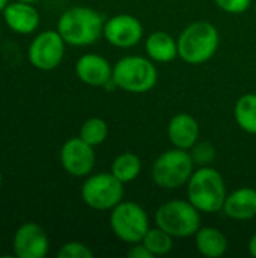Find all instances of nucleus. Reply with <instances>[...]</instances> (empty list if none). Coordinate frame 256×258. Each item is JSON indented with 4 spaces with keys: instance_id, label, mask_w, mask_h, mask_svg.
<instances>
[{
    "instance_id": "1",
    "label": "nucleus",
    "mask_w": 256,
    "mask_h": 258,
    "mask_svg": "<svg viewBox=\"0 0 256 258\" xmlns=\"http://www.w3.org/2000/svg\"><path fill=\"white\" fill-rule=\"evenodd\" d=\"M104 23L98 11L86 6H72L59 17L56 30L68 45L86 47L103 36Z\"/></svg>"
},
{
    "instance_id": "2",
    "label": "nucleus",
    "mask_w": 256,
    "mask_h": 258,
    "mask_svg": "<svg viewBox=\"0 0 256 258\" xmlns=\"http://www.w3.org/2000/svg\"><path fill=\"white\" fill-rule=\"evenodd\" d=\"M226 195L225 180L213 166H199L187 183V200L201 213L213 215L220 212Z\"/></svg>"
},
{
    "instance_id": "3",
    "label": "nucleus",
    "mask_w": 256,
    "mask_h": 258,
    "mask_svg": "<svg viewBox=\"0 0 256 258\" xmlns=\"http://www.w3.org/2000/svg\"><path fill=\"white\" fill-rule=\"evenodd\" d=\"M177 41L178 57L189 65H201L217 53L220 35L213 23L195 21L183 29Z\"/></svg>"
},
{
    "instance_id": "4",
    "label": "nucleus",
    "mask_w": 256,
    "mask_h": 258,
    "mask_svg": "<svg viewBox=\"0 0 256 258\" xmlns=\"http://www.w3.org/2000/svg\"><path fill=\"white\" fill-rule=\"evenodd\" d=\"M154 221L174 239H187L201 228V212L189 200H170L157 209Z\"/></svg>"
},
{
    "instance_id": "5",
    "label": "nucleus",
    "mask_w": 256,
    "mask_h": 258,
    "mask_svg": "<svg viewBox=\"0 0 256 258\" xmlns=\"http://www.w3.org/2000/svg\"><path fill=\"white\" fill-rule=\"evenodd\" d=\"M112 77L119 89L130 94H145L157 85L158 71L149 57L125 56L113 65Z\"/></svg>"
},
{
    "instance_id": "6",
    "label": "nucleus",
    "mask_w": 256,
    "mask_h": 258,
    "mask_svg": "<svg viewBox=\"0 0 256 258\" xmlns=\"http://www.w3.org/2000/svg\"><path fill=\"white\" fill-rule=\"evenodd\" d=\"M195 172V162L189 150L175 148L161 153L152 163L151 175L154 183L167 190H177L187 186Z\"/></svg>"
},
{
    "instance_id": "7",
    "label": "nucleus",
    "mask_w": 256,
    "mask_h": 258,
    "mask_svg": "<svg viewBox=\"0 0 256 258\" xmlns=\"http://www.w3.org/2000/svg\"><path fill=\"white\" fill-rule=\"evenodd\" d=\"M110 228L119 240L134 245L142 242L148 233L149 218L140 204L133 201H121L112 209Z\"/></svg>"
},
{
    "instance_id": "8",
    "label": "nucleus",
    "mask_w": 256,
    "mask_h": 258,
    "mask_svg": "<svg viewBox=\"0 0 256 258\" xmlns=\"http://www.w3.org/2000/svg\"><path fill=\"white\" fill-rule=\"evenodd\" d=\"M81 200L94 210H112L124 201V183L112 172H100L88 175L81 184Z\"/></svg>"
},
{
    "instance_id": "9",
    "label": "nucleus",
    "mask_w": 256,
    "mask_h": 258,
    "mask_svg": "<svg viewBox=\"0 0 256 258\" xmlns=\"http://www.w3.org/2000/svg\"><path fill=\"white\" fill-rule=\"evenodd\" d=\"M66 42L57 30H44L38 33L27 50V57L32 67L41 71L57 68L65 56Z\"/></svg>"
},
{
    "instance_id": "10",
    "label": "nucleus",
    "mask_w": 256,
    "mask_h": 258,
    "mask_svg": "<svg viewBox=\"0 0 256 258\" xmlns=\"http://www.w3.org/2000/svg\"><path fill=\"white\" fill-rule=\"evenodd\" d=\"M95 147L84 142L80 136L68 139L60 148V163L65 172L72 177H88L95 166Z\"/></svg>"
},
{
    "instance_id": "11",
    "label": "nucleus",
    "mask_w": 256,
    "mask_h": 258,
    "mask_svg": "<svg viewBox=\"0 0 256 258\" xmlns=\"http://www.w3.org/2000/svg\"><path fill=\"white\" fill-rule=\"evenodd\" d=\"M103 36L113 47L130 48L142 41L143 26L140 20L131 14H118L104 23Z\"/></svg>"
},
{
    "instance_id": "12",
    "label": "nucleus",
    "mask_w": 256,
    "mask_h": 258,
    "mask_svg": "<svg viewBox=\"0 0 256 258\" xmlns=\"http://www.w3.org/2000/svg\"><path fill=\"white\" fill-rule=\"evenodd\" d=\"M50 242L42 227L35 222L20 225L14 234L12 251L17 258H44L48 254Z\"/></svg>"
},
{
    "instance_id": "13",
    "label": "nucleus",
    "mask_w": 256,
    "mask_h": 258,
    "mask_svg": "<svg viewBox=\"0 0 256 258\" xmlns=\"http://www.w3.org/2000/svg\"><path fill=\"white\" fill-rule=\"evenodd\" d=\"M75 76L78 80L88 86H101L112 79L113 76V65L100 54L86 53L80 56L75 62Z\"/></svg>"
},
{
    "instance_id": "14",
    "label": "nucleus",
    "mask_w": 256,
    "mask_h": 258,
    "mask_svg": "<svg viewBox=\"0 0 256 258\" xmlns=\"http://www.w3.org/2000/svg\"><path fill=\"white\" fill-rule=\"evenodd\" d=\"M3 20L6 26L20 35H30L33 33L38 26H39V12L33 6V3H26V2H18L15 0L14 3H8L6 8L3 9Z\"/></svg>"
},
{
    "instance_id": "15",
    "label": "nucleus",
    "mask_w": 256,
    "mask_h": 258,
    "mask_svg": "<svg viewBox=\"0 0 256 258\" xmlns=\"http://www.w3.org/2000/svg\"><path fill=\"white\" fill-rule=\"evenodd\" d=\"M167 138L175 148L192 150L199 139V124L190 113H177L169 121Z\"/></svg>"
},
{
    "instance_id": "16",
    "label": "nucleus",
    "mask_w": 256,
    "mask_h": 258,
    "mask_svg": "<svg viewBox=\"0 0 256 258\" xmlns=\"http://www.w3.org/2000/svg\"><path fill=\"white\" fill-rule=\"evenodd\" d=\"M222 212L234 221H250L256 216V189L240 187L226 195Z\"/></svg>"
},
{
    "instance_id": "17",
    "label": "nucleus",
    "mask_w": 256,
    "mask_h": 258,
    "mask_svg": "<svg viewBox=\"0 0 256 258\" xmlns=\"http://www.w3.org/2000/svg\"><path fill=\"white\" fill-rule=\"evenodd\" d=\"M145 50L151 60L167 63L178 57V41L164 30L152 32L145 41Z\"/></svg>"
},
{
    "instance_id": "18",
    "label": "nucleus",
    "mask_w": 256,
    "mask_h": 258,
    "mask_svg": "<svg viewBox=\"0 0 256 258\" xmlns=\"http://www.w3.org/2000/svg\"><path fill=\"white\" fill-rule=\"evenodd\" d=\"M193 237L196 249L204 257L219 258L228 251V239L219 228L201 227Z\"/></svg>"
},
{
    "instance_id": "19",
    "label": "nucleus",
    "mask_w": 256,
    "mask_h": 258,
    "mask_svg": "<svg viewBox=\"0 0 256 258\" xmlns=\"http://www.w3.org/2000/svg\"><path fill=\"white\" fill-rule=\"evenodd\" d=\"M234 116L243 132L256 135V94H244L237 100Z\"/></svg>"
},
{
    "instance_id": "20",
    "label": "nucleus",
    "mask_w": 256,
    "mask_h": 258,
    "mask_svg": "<svg viewBox=\"0 0 256 258\" xmlns=\"http://www.w3.org/2000/svg\"><path fill=\"white\" fill-rule=\"evenodd\" d=\"M140 171H142L140 159L134 153H122L118 157H115L110 172L125 184L136 180L140 175Z\"/></svg>"
},
{
    "instance_id": "21",
    "label": "nucleus",
    "mask_w": 256,
    "mask_h": 258,
    "mask_svg": "<svg viewBox=\"0 0 256 258\" xmlns=\"http://www.w3.org/2000/svg\"><path fill=\"white\" fill-rule=\"evenodd\" d=\"M142 243L148 248V251L154 257H160V255H166L172 251L174 237L169 233H166L164 230H161L160 227H155V228L148 230Z\"/></svg>"
},
{
    "instance_id": "22",
    "label": "nucleus",
    "mask_w": 256,
    "mask_h": 258,
    "mask_svg": "<svg viewBox=\"0 0 256 258\" xmlns=\"http://www.w3.org/2000/svg\"><path fill=\"white\" fill-rule=\"evenodd\" d=\"M84 142H88L92 147L101 145L107 136H109V125L104 119L101 118H89L86 119L81 127H80V135H78Z\"/></svg>"
},
{
    "instance_id": "23",
    "label": "nucleus",
    "mask_w": 256,
    "mask_h": 258,
    "mask_svg": "<svg viewBox=\"0 0 256 258\" xmlns=\"http://www.w3.org/2000/svg\"><path fill=\"white\" fill-rule=\"evenodd\" d=\"M195 165L210 166L216 159V147L211 142H196L192 150H189Z\"/></svg>"
},
{
    "instance_id": "24",
    "label": "nucleus",
    "mask_w": 256,
    "mask_h": 258,
    "mask_svg": "<svg viewBox=\"0 0 256 258\" xmlns=\"http://www.w3.org/2000/svg\"><path fill=\"white\" fill-rule=\"evenodd\" d=\"M57 257L59 258H92L94 252L91 251V248L81 242H66L65 245H62L57 251Z\"/></svg>"
},
{
    "instance_id": "25",
    "label": "nucleus",
    "mask_w": 256,
    "mask_h": 258,
    "mask_svg": "<svg viewBox=\"0 0 256 258\" xmlns=\"http://www.w3.org/2000/svg\"><path fill=\"white\" fill-rule=\"evenodd\" d=\"M214 3L228 14H243L252 6V0H214Z\"/></svg>"
},
{
    "instance_id": "26",
    "label": "nucleus",
    "mask_w": 256,
    "mask_h": 258,
    "mask_svg": "<svg viewBox=\"0 0 256 258\" xmlns=\"http://www.w3.org/2000/svg\"><path fill=\"white\" fill-rule=\"evenodd\" d=\"M127 255H128V258H154V255L148 251V248L142 242L131 245Z\"/></svg>"
},
{
    "instance_id": "27",
    "label": "nucleus",
    "mask_w": 256,
    "mask_h": 258,
    "mask_svg": "<svg viewBox=\"0 0 256 258\" xmlns=\"http://www.w3.org/2000/svg\"><path fill=\"white\" fill-rule=\"evenodd\" d=\"M247 249H249V254L252 257L256 258V234H253L249 240V245H247Z\"/></svg>"
},
{
    "instance_id": "28",
    "label": "nucleus",
    "mask_w": 256,
    "mask_h": 258,
    "mask_svg": "<svg viewBox=\"0 0 256 258\" xmlns=\"http://www.w3.org/2000/svg\"><path fill=\"white\" fill-rule=\"evenodd\" d=\"M8 3H9V0H0V12H3V9L6 8Z\"/></svg>"
},
{
    "instance_id": "29",
    "label": "nucleus",
    "mask_w": 256,
    "mask_h": 258,
    "mask_svg": "<svg viewBox=\"0 0 256 258\" xmlns=\"http://www.w3.org/2000/svg\"><path fill=\"white\" fill-rule=\"evenodd\" d=\"M18 2H26V3H36L39 0H18Z\"/></svg>"
},
{
    "instance_id": "30",
    "label": "nucleus",
    "mask_w": 256,
    "mask_h": 258,
    "mask_svg": "<svg viewBox=\"0 0 256 258\" xmlns=\"http://www.w3.org/2000/svg\"><path fill=\"white\" fill-rule=\"evenodd\" d=\"M0 186H2V175H0Z\"/></svg>"
},
{
    "instance_id": "31",
    "label": "nucleus",
    "mask_w": 256,
    "mask_h": 258,
    "mask_svg": "<svg viewBox=\"0 0 256 258\" xmlns=\"http://www.w3.org/2000/svg\"><path fill=\"white\" fill-rule=\"evenodd\" d=\"M255 9H256V5H255Z\"/></svg>"
}]
</instances>
